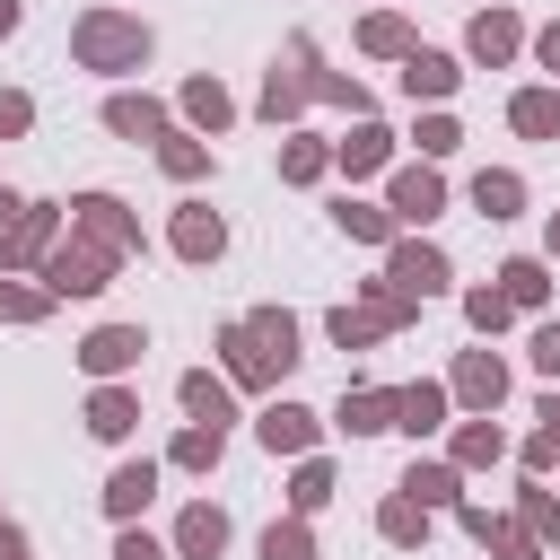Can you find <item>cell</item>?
<instances>
[{
  "label": "cell",
  "instance_id": "obj_1",
  "mask_svg": "<svg viewBox=\"0 0 560 560\" xmlns=\"http://www.w3.org/2000/svg\"><path fill=\"white\" fill-rule=\"evenodd\" d=\"M79 61L88 70H140L149 61V26L140 18H114V9H96V18H79Z\"/></svg>",
  "mask_w": 560,
  "mask_h": 560
},
{
  "label": "cell",
  "instance_id": "obj_2",
  "mask_svg": "<svg viewBox=\"0 0 560 560\" xmlns=\"http://www.w3.org/2000/svg\"><path fill=\"white\" fill-rule=\"evenodd\" d=\"M105 271H114V245H61L52 262H44V280H52V298H88V289H105Z\"/></svg>",
  "mask_w": 560,
  "mask_h": 560
},
{
  "label": "cell",
  "instance_id": "obj_3",
  "mask_svg": "<svg viewBox=\"0 0 560 560\" xmlns=\"http://www.w3.org/2000/svg\"><path fill=\"white\" fill-rule=\"evenodd\" d=\"M394 289H402V298L446 289V254H438V245H394Z\"/></svg>",
  "mask_w": 560,
  "mask_h": 560
},
{
  "label": "cell",
  "instance_id": "obj_4",
  "mask_svg": "<svg viewBox=\"0 0 560 560\" xmlns=\"http://www.w3.org/2000/svg\"><path fill=\"white\" fill-rule=\"evenodd\" d=\"M140 350H149V341H140V324H105V332H88V350H79V359H88L96 376H122Z\"/></svg>",
  "mask_w": 560,
  "mask_h": 560
},
{
  "label": "cell",
  "instance_id": "obj_5",
  "mask_svg": "<svg viewBox=\"0 0 560 560\" xmlns=\"http://www.w3.org/2000/svg\"><path fill=\"white\" fill-rule=\"evenodd\" d=\"M79 228H88L96 245H114V254L131 245V219H122V201H114V192H88V201H79Z\"/></svg>",
  "mask_w": 560,
  "mask_h": 560
},
{
  "label": "cell",
  "instance_id": "obj_6",
  "mask_svg": "<svg viewBox=\"0 0 560 560\" xmlns=\"http://www.w3.org/2000/svg\"><path fill=\"white\" fill-rule=\"evenodd\" d=\"M394 411H402V394H368V385H359V394H341V429H350V438L394 429Z\"/></svg>",
  "mask_w": 560,
  "mask_h": 560
},
{
  "label": "cell",
  "instance_id": "obj_7",
  "mask_svg": "<svg viewBox=\"0 0 560 560\" xmlns=\"http://www.w3.org/2000/svg\"><path fill=\"white\" fill-rule=\"evenodd\" d=\"M175 542H184V560H219V542H228V516H219V508H184Z\"/></svg>",
  "mask_w": 560,
  "mask_h": 560
},
{
  "label": "cell",
  "instance_id": "obj_8",
  "mask_svg": "<svg viewBox=\"0 0 560 560\" xmlns=\"http://www.w3.org/2000/svg\"><path fill=\"white\" fill-rule=\"evenodd\" d=\"M219 245H228V228H219L210 210H184V219H175V254H184V262H210Z\"/></svg>",
  "mask_w": 560,
  "mask_h": 560
},
{
  "label": "cell",
  "instance_id": "obj_9",
  "mask_svg": "<svg viewBox=\"0 0 560 560\" xmlns=\"http://www.w3.org/2000/svg\"><path fill=\"white\" fill-rule=\"evenodd\" d=\"M306 438H315V411H298V402H271V411H262V446H271V455H280V446L298 455Z\"/></svg>",
  "mask_w": 560,
  "mask_h": 560
},
{
  "label": "cell",
  "instance_id": "obj_10",
  "mask_svg": "<svg viewBox=\"0 0 560 560\" xmlns=\"http://www.w3.org/2000/svg\"><path fill=\"white\" fill-rule=\"evenodd\" d=\"M44 245H52V210H44V201H26V210H18V228L0 236V254H9V262H26V254H44Z\"/></svg>",
  "mask_w": 560,
  "mask_h": 560
},
{
  "label": "cell",
  "instance_id": "obj_11",
  "mask_svg": "<svg viewBox=\"0 0 560 560\" xmlns=\"http://www.w3.org/2000/svg\"><path fill=\"white\" fill-rule=\"evenodd\" d=\"M228 368H236V376H280V359H271V341H262L254 324L228 332Z\"/></svg>",
  "mask_w": 560,
  "mask_h": 560
},
{
  "label": "cell",
  "instance_id": "obj_12",
  "mask_svg": "<svg viewBox=\"0 0 560 560\" xmlns=\"http://www.w3.org/2000/svg\"><path fill=\"white\" fill-rule=\"evenodd\" d=\"M455 394H464V402H499V394H508V376H499V359H490V350H472V359L455 368Z\"/></svg>",
  "mask_w": 560,
  "mask_h": 560
},
{
  "label": "cell",
  "instance_id": "obj_13",
  "mask_svg": "<svg viewBox=\"0 0 560 560\" xmlns=\"http://www.w3.org/2000/svg\"><path fill=\"white\" fill-rule=\"evenodd\" d=\"M149 490H158V464H122V472L105 481V508L131 516V508H149Z\"/></svg>",
  "mask_w": 560,
  "mask_h": 560
},
{
  "label": "cell",
  "instance_id": "obj_14",
  "mask_svg": "<svg viewBox=\"0 0 560 560\" xmlns=\"http://www.w3.org/2000/svg\"><path fill=\"white\" fill-rule=\"evenodd\" d=\"M472 52H481V61H508V52H516V18H508V9H481V18H472Z\"/></svg>",
  "mask_w": 560,
  "mask_h": 560
},
{
  "label": "cell",
  "instance_id": "obj_15",
  "mask_svg": "<svg viewBox=\"0 0 560 560\" xmlns=\"http://www.w3.org/2000/svg\"><path fill=\"white\" fill-rule=\"evenodd\" d=\"M105 122H114L122 140H149V131H166V114H158L149 96H114V105H105Z\"/></svg>",
  "mask_w": 560,
  "mask_h": 560
},
{
  "label": "cell",
  "instance_id": "obj_16",
  "mask_svg": "<svg viewBox=\"0 0 560 560\" xmlns=\"http://www.w3.org/2000/svg\"><path fill=\"white\" fill-rule=\"evenodd\" d=\"M438 201H446V192H438V175H429V166H411V175L394 184V210H402V219H438Z\"/></svg>",
  "mask_w": 560,
  "mask_h": 560
},
{
  "label": "cell",
  "instance_id": "obj_17",
  "mask_svg": "<svg viewBox=\"0 0 560 560\" xmlns=\"http://www.w3.org/2000/svg\"><path fill=\"white\" fill-rule=\"evenodd\" d=\"M402 88H411V96H446V88H455V61H446V52H411Z\"/></svg>",
  "mask_w": 560,
  "mask_h": 560
},
{
  "label": "cell",
  "instance_id": "obj_18",
  "mask_svg": "<svg viewBox=\"0 0 560 560\" xmlns=\"http://www.w3.org/2000/svg\"><path fill=\"white\" fill-rule=\"evenodd\" d=\"M438 411H446V394H438V385H411V394H402V411H394V429L429 438V429H438Z\"/></svg>",
  "mask_w": 560,
  "mask_h": 560
},
{
  "label": "cell",
  "instance_id": "obj_19",
  "mask_svg": "<svg viewBox=\"0 0 560 560\" xmlns=\"http://www.w3.org/2000/svg\"><path fill=\"white\" fill-rule=\"evenodd\" d=\"M516 131H534V140H551V131H560V96H542V88H525V96H516Z\"/></svg>",
  "mask_w": 560,
  "mask_h": 560
},
{
  "label": "cell",
  "instance_id": "obj_20",
  "mask_svg": "<svg viewBox=\"0 0 560 560\" xmlns=\"http://www.w3.org/2000/svg\"><path fill=\"white\" fill-rule=\"evenodd\" d=\"M131 420H140V402H131V394H96V402H88V429H96V438H122Z\"/></svg>",
  "mask_w": 560,
  "mask_h": 560
},
{
  "label": "cell",
  "instance_id": "obj_21",
  "mask_svg": "<svg viewBox=\"0 0 560 560\" xmlns=\"http://www.w3.org/2000/svg\"><path fill=\"white\" fill-rule=\"evenodd\" d=\"M184 114L219 131V122H228V96H219V79H192V88H184Z\"/></svg>",
  "mask_w": 560,
  "mask_h": 560
},
{
  "label": "cell",
  "instance_id": "obj_22",
  "mask_svg": "<svg viewBox=\"0 0 560 560\" xmlns=\"http://www.w3.org/2000/svg\"><path fill=\"white\" fill-rule=\"evenodd\" d=\"M472 201H481L490 219H508V210L525 201V184H516V175H481V184H472Z\"/></svg>",
  "mask_w": 560,
  "mask_h": 560
},
{
  "label": "cell",
  "instance_id": "obj_23",
  "mask_svg": "<svg viewBox=\"0 0 560 560\" xmlns=\"http://www.w3.org/2000/svg\"><path fill=\"white\" fill-rule=\"evenodd\" d=\"M184 402H192V411H201L210 429L228 420V385H219V376H184Z\"/></svg>",
  "mask_w": 560,
  "mask_h": 560
},
{
  "label": "cell",
  "instance_id": "obj_24",
  "mask_svg": "<svg viewBox=\"0 0 560 560\" xmlns=\"http://www.w3.org/2000/svg\"><path fill=\"white\" fill-rule=\"evenodd\" d=\"M402 490H411L420 508H438V499H455V472H446V464H411V481H402Z\"/></svg>",
  "mask_w": 560,
  "mask_h": 560
},
{
  "label": "cell",
  "instance_id": "obj_25",
  "mask_svg": "<svg viewBox=\"0 0 560 560\" xmlns=\"http://www.w3.org/2000/svg\"><path fill=\"white\" fill-rule=\"evenodd\" d=\"M499 280H508V298H516V306H542V289H551V280H542V262H508Z\"/></svg>",
  "mask_w": 560,
  "mask_h": 560
},
{
  "label": "cell",
  "instance_id": "obj_26",
  "mask_svg": "<svg viewBox=\"0 0 560 560\" xmlns=\"http://www.w3.org/2000/svg\"><path fill=\"white\" fill-rule=\"evenodd\" d=\"M376 158H385V131H376V122L341 140V166H350V175H359V166H376Z\"/></svg>",
  "mask_w": 560,
  "mask_h": 560
},
{
  "label": "cell",
  "instance_id": "obj_27",
  "mask_svg": "<svg viewBox=\"0 0 560 560\" xmlns=\"http://www.w3.org/2000/svg\"><path fill=\"white\" fill-rule=\"evenodd\" d=\"M254 332L271 341V359H280V368L298 359V324H289V315H254Z\"/></svg>",
  "mask_w": 560,
  "mask_h": 560
},
{
  "label": "cell",
  "instance_id": "obj_28",
  "mask_svg": "<svg viewBox=\"0 0 560 560\" xmlns=\"http://www.w3.org/2000/svg\"><path fill=\"white\" fill-rule=\"evenodd\" d=\"M262 560H315V551H306V525H271V534H262Z\"/></svg>",
  "mask_w": 560,
  "mask_h": 560
},
{
  "label": "cell",
  "instance_id": "obj_29",
  "mask_svg": "<svg viewBox=\"0 0 560 560\" xmlns=\"http://www.w3.org/2000/svg\"><path fill=\"white\" fill-rule=\"evenodd\" d=\"M508 306H516L508 289H472V324H481V332H499V324H508Z\"/></svg>",
  "mask_w": 560,
  "mask_h": 560
},
{
  "label": "cell",
  "instance_id": "obj_30",
  "mask_svg": "<svg viewBox=\"0 0 560 560\" xmlns=\"http://www.w3.org/2000/svg\"><path fill=\"white\" fill-rule=\"evenodd\" d=\"M175 464H219V429H184L175 438Z\"/></svg>",
  "mask_w": 560,
  "mask_h": 560
},
{
  "label": "cell",
  "instance_id": "obj_31",
  "mask_svg": "<svg viewBox=\"0 0 560 560\" xmlns=\"http://www.w3.org/2000/svg\"><path fill=\"white\" fill-rule=\"evenodd\" d=\"M411 35H402V18H368V52H402Z\"/></svg>",
  "mask_w": 560,
  "mask_h": 560
},
{
  "label": "cell",
  "instance_id": "obj_32",
  "mask_svg": "<svg viewBox=\"0 0 560 560\" xmlns=\"http://www.w3.org/2000/svg\"><path fill=\"white\" fill-rule=\"evenodd\" d=\"M158 158H166V175H201V166H210V158H201V149H192V140H166V149H158Z\"/></svg>",
  "mask_w": 560,
  "mask_h": 560
},
{
  "label": "cell",
  "instance_id": "obj_33",
  "mask_svg": "<svg viewBox=\"0 0 560 560\" xmlns=\"http://www.w3.org/2000/svg\"><path fill=\"white\" fill-rule=\"evenodd\" d=\"M315 166H324V149H315V140H289V158H280V175H298V184H306Z\"/></svg>",
  "mask_w": 560,
  "mask_h": 560
},
{
  "label": "cell",
  "instance_id": "obj_34",
  "mask_svg": "<svg viewBox=\"0 0 560 560\" xmlns=\"http://www.w3.org/2000/svg\"><path fill=\"white\" fill-rule=\"evenodd\" d=\"M455 455H464V464H490V455H499V429H464Z\"/></svg>",
  "mask_w": 560,
  "mask_h": 560
},
{
  "label": "cell",
  "instance_id": "obj_35",
  "mask_svg": "<svg viewBox=\"0 0 560 560\" xmlns=\"http://www.w3.org/2000/svg\"><path fill=\"white\" fill-rule=\"evenodd\" d=\"M324 499H332V472L306 464V472H298V508H324Z\"/></svg>",
  "mask_w": 560,
  "mask_h": 560
},
{
  "label": "cell",
  "instance_id": "obj_36",
  "mask_svg": "<svg viewBox=\"0 0 560 560\" xmlns=\"http://www.w3.org/2000/svg\"><path fill=\"white\" fill-rule=\"evenodd\" d=\"M341 228H350V236H385V210H359V201H341Z\"/></svg>",
  "mask_w": 560,
  "mask_h": 560
},
{
  "label": "cell",
  "instance_id": "obj_37",
  "mask_svg": "<svg viewBox=\"0 0 560 560\" xmlns=\"http://www.w3.org/2000/svg\"><path fill=\"white\" fill-rule=\"evenodd\" d=\"M385 534H394V542H411V534H420V508H411V499H394V508H385Z\"/></svg>",
  "mask_w": 560,
  "mask_h": 560
},
{
  "label": "cell",
  "instance_id": "obj_38",
  "mask_svg": "<svg viewBox=\"0 0 560 560\" xmlns=\"http://www.w3.org/2000/svg\"><path fill=\"white\" fill-rule=\"evenodd\" d=\"M542 420H551V429L534 438V464H560V402H542Z\"/></svg>",
  "mask_w": 560,
  "mask_h": 560
},
{
  "label": "cell",
  "instance_id": "obj_39",
  "mask_svg": "<svg viewBox=\"0 0 560 560\" xmlns=\"http://www.w3.org/2000/svg\"><path fill=\"white\" fill-rule=\"evenodd\" d=\"M0 315H18V324H26V315H44V298H35V289H0Z\"/></svg>",
  "mask_w": 560,
  "mask_h": 560
},
{
  "label": "cell",
  "instance_id": "obj_40",
  "mask_svg": "<svg viewBox=\"0 0 560 560\" xmlns=\"http://www.w3.org/2000/svg\"><path fill=\"white\" fill-rule=\"evenodd\" d=\"M534 359H542V368L560 376V324H542V332H534Z\"/></svg>",
  "mask_w": 560,
  "mask_h": 560
},
{
  "label": "cell",
  "instance_id": "obj_41",
  "mask_svg": "<svg viewBox=\"0 0 560 560\" xmlns=\"http://www.w3.org/2000/svg\"><path fill=\"white\" fill-rule=\"evenodd\" d=\"M114 560H166V551H158L149 534H122V542H114Z\"/></svg>",
  "mask_w": 560,
  "mask_h": 560
},
{
  "label": "cell",
  "instance_id": "obj_42",
  "mask_svg": "<svg viewBox=\"0 0 560 560\" xmlns=\"http://www.w3.org/2000/svg\"><path fill=\"white\" fill-rule=\"evenodd\" d=\"M26 114H35L26 96H0V131H26Z\"/></svg>",
  "mask_w": 560,
  "mask_h": 560
},
{
  "label": "cell",
  "instance_id": "obj_43",
  "mask_svg": "<svg viewBox=\"0 0 560 560\" xmlns=\"http://www.w3.org/2000/svg\"><path fill=\"white\" fill-rule=\"evenodd\" d=\"M0 560H26V534L18 525H0Z\"/></svg>",
  "mask_w": 560,
  "mask_h": 560
},
{
  "label": "cell",
  "instance_id": "obj_44",
  "mask_svg": "<svg viewBox=\"0 0 560 560\" xmlns=\"http://www.w3.org/2000/svg\"><path fill=\"white\" fill-rule=\"evenodd\" d=\"M18 210H26V201H18V192H0V236L18 228Z\"/></svg>",
  "mask_w": 560,
  "mask_h": 560
},
{
  "label": "cell",
  "instance_id": "obj_45",
  "mask_svg": "<svg viewBox=\"0 0 560 560\" xmlns=\"http://www.w3.org/2000/svg\"><path fill=\"white\" fill-rule=\"evenodd\" d=\"M542 61H551V70H560V26H542Z\"/></svg>",
  "mask_w": 560,
  "mask_h": 560
},
{
  "label": "cell",
  "instance_id": "obj_46",
  "mask_svg": "<svg viewBox=\"0 0 560 560\" xmlns=\"http://www.w3.org/2000/svg\"><path fill=\"white\" fill-rule=\"evenodd\" d=\"M9 26H18V0H0V35H9Z\"/></svg>",
  "mask_w": 560,
  "mask_h": 560
},
{
  "label": "cell",
  "instance_id": "obj_47",
  "mask_svg": "<svg viewBox=\"0 0 560 560\" xmlns=\"http://www.w3.org/2000/svg\"><path fill=\"white\" fill-rule=\"evenodd\" d=\"M551 254H560V219H551Z\"/></svg>",
  "mask_w": 560,
  "mask_h": 560
}]
</instances>
